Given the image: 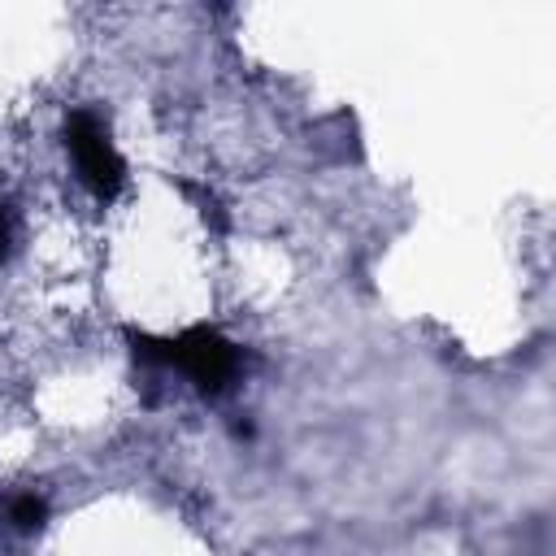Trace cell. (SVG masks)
<instances>
[{"instance_id":"obj_1","label":"cell","mask_w":556,"mask_h":556,"mask_svg":"<svg viewBox=\"0 0 556 556\" xmlns=\"http://www.w3.org/2000/svg\"><path fill=\"white\" fill-rule=\"evenodd\" d=\"M130 348H135V361H143V365L187 374L204 395L226 391V382L239 374V348H235L226 334L208 330V326L182 330L178 339H148V334H130Z\"/></svg>"},{"instance_id":"obj_2","label":"cell","mask_w":556,"mask_h":556,"mask_svg":"<svg viewBox=\"0 0 556 556\" xmlns=\"http://www.w3.org/2000/svg\"><path fill=\"white\" fill-rule=\"evenodd\" d=\"M65 148L78 165V178L87 182V191L96 200H113L126 182V165L117 156V148L109 143V130L104 122L91 113V109H74L65 117Z\"/></svg>"},{"instance_id":"obj_3","label":"cell","mask_w":556,"mask_h":556,"mask_svg":"<svg viewBox=\"0 0 556 556\" xmlns=\"http://www.w3.org/2000/svg\"><path fill=\"white\" fill-rule=\"evenodd\" d=\"M9 521L17 526V530H39L43 521H48V504H43V495H35V491H26V495H13L9 500Z\"/></svg>"},{"instance_id":"obj_4","label":"cell","mask_w":556,"mask_h":556,"mask_svg":"<svg viewBox=\"0 0 556 556\" xmlns=\"http://www.w3.org/2000/svg\"><path fill=\"white\" fill-rule=\"evenodd\" d=\"M9 239H13V235H9V213H4V204H0V261L9 256Z\"/></svg>"}]
</instances>
